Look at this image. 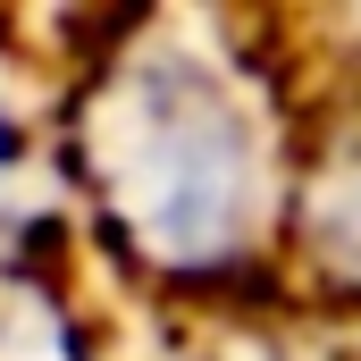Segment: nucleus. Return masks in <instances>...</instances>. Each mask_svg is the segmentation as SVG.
I'll return each instance as SVG.
<instances>
[{"instance_id":"obj_1","label":"nucleus","mask_w":361,"mask_h":361,"mask_svg":"<svg viewBox=\"0 0 361 361\" xmlns=\"http://www.w3.org/2000/svg\"><path fill=\"white\" fill-rule=\"evenodd\" d=\"M109 185L160 261H177V269L227 261L252 227V135L219 85H202L185 68L143 76L118 109Z\"/></svg>"},{"instance_id":"obj_2","label":"nucleus","mask_w":361,"mask_h":361,"mask_svg":"<svg viewBox=\"0 0 361 361\" xmlns=\"http://www.w3.org/2000/svg\"><path fill=\"white\" fill-rule=\"evenodd\" d=\"M328 227H336V252H345V269L361 277V152L345 160V177L328 193Z\"/></svg>"}]
</instances>
